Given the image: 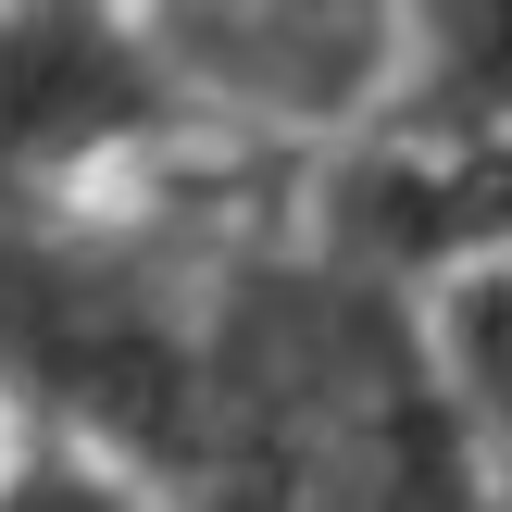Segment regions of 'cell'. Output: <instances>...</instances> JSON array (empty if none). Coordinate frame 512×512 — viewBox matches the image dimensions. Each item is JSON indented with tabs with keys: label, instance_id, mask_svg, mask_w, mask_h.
Listing matches in <instances>:
<instances>
[{
	"label": "cell",
	"instance_id": "obj_1",
	"mask_svg": "<svg viewBox=\"0 0 512 512\" xmlns=\"http://www.w3.org/2000/svg\"><path fill=\"white\" fill-rule=\"evenodd\" d=\"M138 475L175 512H500V263L413 288L238 188Z\"/></svg>",
	"mask_w": 512,
	"mask_h": 512
},
{
	"label": "cell",
	"instance_id": "obj_2",
	"mask_svg": "<svg viewBox=\"0 0 512 512\" xmlns=\"http://www.w3.org/2000/svg\"><path fill=\"white\" fill-rule=\"evenodd\" d=\"M200 113L125 0H0V188L75 200L200 163Z\"/></svg>",
	"mask_w": 512,
	"mask_h": 512
},
{
	"label": "cell",
	"instance_id": "obj_3",
	"mask_svg": "<svg viewBox=\"0 0 512 512\" xmlns=\"http://www.w3.org/2000/svg\"><path fill=\"white\" fill-rule=\"evenodd\" d=\"M200 138L250 163L350 138L400 75V0H125Z\"/></svg>",
	"mask_w": 512,
	"mask_h": 512
},
{
	"label": "cell",
	"instance_id": "obj_4",
	"mask_svg": "<svg viewBox=\"0 0 512 512\" xmlns=\"http://www.w3.org/2000/svg\"><path fill=\"white\" fill-rule=\"evenodd\" d=\"M0 512H175L150 475H125L113 450L50 438V425H0Z\"/></svg>",
	"mask_w": 512,
	"mask_h": 512
},
{
	"label": "cell",
	"instance_id": "obj_5",
	"mask_svg": "<svg viewBox=\"0 0 512 512\" xmlns=\"http://www.w3.org/2000/svg\"><path fill=\"white\" fill-rule=\"evenodd\" d=\"M0 200H25V188H0Z\"/></svg>",
	"mask_w": 512,
	"mask_h": 512
}]
</instances>
